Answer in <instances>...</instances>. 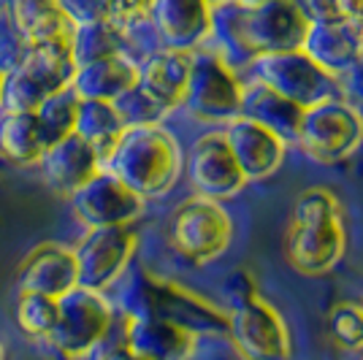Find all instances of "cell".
I'll list each match as a JSON object with an SVG mask.
<instances>
[{"mask_svg":"<svg viewBox=\"0 0 363 360\" xmlns=\"http://www.w3.org/2000/svg\"><path fill=\"white\" fill-rule=\"evenodd\" d=\"M38 165L44 181L62 198L76 196L95 174L104 171L101 154L76 135H68L55 147H49Z\"/></svg>","mask_w":363,"mask_h":360,"instance_id":"cell-18","label":"cell"},{"mask_svg":"<svg viewBox=\"0 0 363 360\" xmlns=\"http://www.w3.org/2000/svg\"><path fill=\"white\" fill-rule=\"evenodd\" d=\"M28 55V44L19 35L9 6H0V74L16 71Z\"/></svg>","mask_w":363,"mask_h":360,"instance_id":"cell-32","label":"cell"},{"mask_svg":"<svg viewBox=\"0 0 363 360\" xmlns=\"http://www.w3.org/2000/svg\"><path fill=\"white\" fill-rule=\"evenodd\" d=\"M101 360H141V358H138V355H133V352H130L125 344H120V347H111L108 352H104V358H101Z\"/></svg>","mask_w":363,"mask_h":360,"instance_id":"cell-34","label":"cell"},{"mask_svg":"<svg viewBox=\"0 0 363 360\" xmlns=\"http://www.w3.org/2000/svg\"><path fill=\"white\" fill-rule=\"evenodd\" d=\"M111 322L114 312L104 293L76 287L57 300V325L49 336V344L65 360H82L106 339Z\"/></svg>","mask_w":363,"mask_h":360,"instance_id":"cell-10","label":"cell"},{"mask_svg":"<svg viewBox=\"0 0 363 360\" xmlns=\"http://www.w3.org/2000/svg\"><path fill=\"white\" fill-rule=\"evenodd\" d=\"M46 141L35 114H6L0 117V154L16 165L41 163Z\"/></svg>","mask_w":363,"mask_h":360,"instance_id":"cell-26","label":"cell"},{"mask_svg":"<svg viewBox=\"0 0 363 360\" xmlns=\"http://www.w3.org/2000/svg\"><path fill=\"white\" fill-rule=\"evenodd\" d=\"M223 135H225L228 147L233 152V157H236V163H239L247 181L272 176L285 160L288 144L279 135H274L272 130L244 120V117H236V120L228 122Z\"/></svg>","mask_w":363,"mask_h":360,"instance_id":"cell-17","label":"cell"},{"mask_svg":"<svg viewBox=\"0 0 363 360\" xmlns=\"http://www.w3.org/2000/svg\"><path fill=\"white\" fill-rule=\"evenodd\" d=\"M147 300H150V306L144 312H136V315L166 317V320H174L182 328L193 330V333L198 330V325L212 330H225L228 325L225 315H220L209 300H201L190 290L174 285L168 279H150L147 282Z\"/></svg>","mask_w":363,"mask_h":360,"instance_id":"cell-19","label":"cell"},{"mask_svg":"<svg viewBox=\"0 0 363 360\" xmlns=\"http://www.w3.org/2000/svg\"><path fill=\"white\" fill-rule=\"evenodd\" d=\"M16 328L30 339H44L49 342L52 330L57 325V300L35 296V293H19L14 306Z\"/></svg>","mask_w":363,"mask_h":360,"instance_id":"cell-29","label":"cell"},{"mask_svg":"<svg viewBox=\"0 0 363 360\" xmlns=\"http://www.w3.org/2000/svg\"><path fill=\"white\" fill-rule=\"evenodd\" d=\"M71 206L90 230L133 227V223L144 214V198H138L108 171H101L76 196H71Z\"/></svg>","mask_w":363,"mask_h":360,"instance_id":"cell-13","label":"cell"},{"mask_svg":"<svg viewBox=\"0 0 363 360\" xmlns=\"http://www.w3.org/2000/svg\"><path fill=\"white\" fill-rule=\"evenodd\" d=\"M125 347L141 360H190L196 333L157 315H130L125 325Z\"/></svg>","mask_w":363,"mask_h":360,"instance_id":"cell-16","label":"cell"},{"mask_svg":"<svg viewBox=\"0 0 363 360\" xmlns=\"http://www.w3.org/2000/svg\"><path fill=\"white\" fill-rule=\"evenodd\" d=\"M244 84L233 68H228L214 52H193L190 79L182 108L198 122L228 125L242 111Z\"/></svg>","mask_w":363,"mask_h":360,"instance_id":"cell-8","label":"cell"},{"mask_svg":"<svg viewBox=\"0 0 363 360\" xmlns=\"http://www.w3.org/2000/svg\"><path fill=\"white\" fill-rule=\"evenodd\" d=\"M363 141V117L345 98L306 108L298 125L296 144L318 163H339Z\"/></svg>","mask_w":363,"mask_h":360,"instance_id":"cell-9","label":"cell"},{"mask_svg":"<svg viewBox=\"0 0 363 360\" xmlns=\"http://www.w3.org/2000/svg\"><path fill=\"white\" fill-rule=\"evenodd\" d=\"M125 133V125L117 117L114 103H101V101H79L76 108V125L74 135L90 144L92 150L106 160L111 150L117 147L120 135Z\"/></svg>","mask_w":363,"mask_h":360,"instance_id":"cell-25","label":"cell"},{"mask_svg":"<svg viewBox=\"0 0 363 360\" xmlns=\"http://www.w3.org/2000/svg\"><path fill=\"white\" fill-rule=\"evenodd\" d=\"M76 108H79V98L71 90H62L57 95H52V98H46L41 108L35 111V120H38L41 135L46 141V150L55 147L62 138L74 135Z\"/></svg>","mask_w":363,"mask_h":360,"instance_id":"cell-28","label":"cell"},{"mask_svg":"<svg viewBox=\"0 0 363 360\" xmlns=\"http://www.w3.org/2000/svg\"><path fill=\"white\" fill-rule=\"evenodd\" d=\"M74 76L76 62L71 57V46H30L22 65L6 74L0 108L6 114H35L46 98L71 90Z\"/></svg>","mask_w":363,"mask_h":360,"instance_id":"cell-4","label":"cell"},{"mask_svg":"<svg viewBox=\"0 0 363 360\" xmlns=\"http://www.w3.org/2000/svg\"><path fill=\"white\" fill-rule=\"evenodd\" d=\"M345 249L347 233L336 196L325 187L301 190L293 201L285 236V255L290 266L306 276H320L342 260Z\"/></svg>","mask_w":363,"mask_h":360,"instance_id":"cell-2","label":"cell"},{"mask_svg":"<svg viewBox=\"0 0 363 360\" xmlns=\"http://www.w3.org/2000/svg\"><path fill=\"white\" fill-rule=\"evenodd\" d=\"M138 84V65L125 55L106 57V60L90 62L76 68V76L71 81V92L79 101H101L114 103L130 87Z\"/></svg>","mask_w":363,"mask_h":360,"instance_id":"cell-23","label":"cell"},{"mask_svg":"<svg viewBox=\"0 0 363 360\" xmlns=\"http://www.w3.org/2000/svg\"><path fill=\"white\" fill-rule=\"evenodd\" d=\"M328 330L345 349H363V306L342 300L328 312Z\"/></svg>","mask_w":363,"mask_h":360,"instance_id":"cell-31","label":"cell"},{"mask_svg":"<svg viewBox=\"0 0 363 360\" xmlns=\"http://www.w3.org/2000/svg\"><path fill=\"white\" fill-rule=\"evenodd\" d=\"M14 16V25L19 35L25 38L28 49L30 46L60 44L71 46L74 41V19L62 9V3L52 0H16L9 6Z\"/></svg>","mask_w":363,"mask_h":360,"instance_id":"cell-22","label":"cell"},{"mask_svg":"<svg viewBox=\"0 0 363 360\" xmlns=\"http://www.w3.org/2000/svg\"><path fill=\"white\" fill-rule=\"evenodd\" d=\"M250 68L255 74V81L266 84L269 90L282 95L285 101H290V103L303 108V111L312 108V106L325 103V101L342 98L339 76L320 68L303 49L257 57Z\"/></svg>","mask_w":363,"mask_h":360,"instance_id":"cell-6","label":"cell"},{"mask_svg":"<svg viewBox=\"0 0 363 360\" xmlns=\"http://www.w3.org/2000/svg\"><path fill=\"white\" fill-rule=\"evenodd\" d=\"M312 19L301 3H212V41L228 68L252 65L257 57L296 52L306 41Z\"/></svg>","mask_w":363,"mask_h":360,"instance_id":"cell-1","label":"cell"},{"mask_svg":"<svg viewBox=\"0 0 363 360\" xmlns=\"http://www.w3.org/2000/svg\"><path fill=\"white\" fill-rule=\"evenodd\" d=\"M301 49L333 76L352 71L363 60L361 44L345 19H312Z\"/></svg>","mask_w":363,"mask_h":360,"instance_id":"cell-21","label":"cell"},{"mask_svg":"<svg viewBox=\"0 0 363 360\" xmlns=\"http://www.w3.org/2000/svg\"><path fill=\"white\" fill-rule=\"evenodd\" d=\"M230 239L233 223L228 211L206 198H187L168 217V244L187 263H212L225 252Z\"/></svg>","mask_w":363,"mask_h":360,"instance_id":"cell-7","label":"cell"},{"mask_svg":"<svg viewBox=\"0 0 363 360\" xmlns=\"http://www.w3.org/2000/svg\"><path fill=\"white\" fill-rule=\"evenodd\" d=\"M190 65H193V55L157 49L138 65V87L160 108L174 111L182 106V98L187 90Z\"/></svg>","mask_w":363,"mask_h":360,"instance_id":"cell-20","label":"cell"},{"mask_svg":"<svg viewBox=\"0 0 363 360\" xmlns=\"http://www.w3.org/2000/svg\"><path fill=\"white\" fill-rule=\"evenodd\" d=\"M0 360H3V344H0Z\"/></svg>","mask_w":363,"mask_h":360,"instance_id":"cell-36","label":"cell"},{"mask_svg":"<svg viewBox=\"0 0 363 360\" xmlns=\"http://www.w3.org/2000/svg\"><path fill=\"white\" fill-rule=\"evenodd\" d=\"M122 46H125V33L111 19L76 25L74 41H71V57H74L76 68H82V65L106 60V57H117V55H122Z\"/></svg>","mask_w":363,"mask_h":360,"instance_id":"cell-27","label":"cell"},{"mask_svg":"<svg viewBox=\"0 0 363 360\" xmlns=\"http://www.w3.org/2000/svg\"><path fill=\"white\" fill-rule=\"evenodd\" d=\"M136 241L138 236L133 227L87 230L74 249L79 287L104 293L108 285H114L136 252Z\"/></svg>","mask_w":363,"mask_h":360,"instance_id":"cell-11","label":"cell"},{"mask_svg":"<svg viewBox=\"0 0 363 360\" xmlns=\"http://www.w3.org/2000/svg\"><path fill=\"white\" fill-rule=\"evenodd\" d=\"M114 108H117V117L125 125V130L128 128H152V125H160V120L168 114L166 108H160L138 84L130 87L122 98H117Z\"/></svg>","mask_w":363,"mask_h":360,"instance_id":"cell-30","label":"cell"},{"mask_svg":"<svg viewBox=\"0 0 363 360\" xmlns=\"http://www.w3.org/2000/svg\"><path fill=\"white\" fill-rule=\"evenodd\" d=\"M225 333L244 360H290V333L269 300L247 285L233 298Z\"/></svg>","mask_w":363,"mask_h":360,"instance_id":"cell-5","label":"cell"},{"mask_svg":"<svg viewBox=\"0 0 363 360\" xmlns=\"http://www.w3.org/2000/svg\"><path fill=\"white\" fill-rule=\"evenodd\" d=\"M3 87H6V74H0V106H3Z\"/></svg>","mask_w":363,"mask_h":360,"instance_id":"cell-35","label":"cell"},{"mask_svg":"<svg viewBox=\"0 0 363 360\" xmlns=\"http://www.w3.org/2000/svg\"><path fill=\"white\" fill-rule=\"evenodd\" d=\"M16 287L19 293H35L46 298L60 300L71 290L79 287L74 249L62 244H38L30 249L16 269Z\"/></svg>","mask_w":363,"mask_h":360,"instance_id":"cell-15","label":"cell"},{"mask_svg":"<svg viewBox=\"0 0 363 360\" xmlns=\"http://www.w3.org/2000/svg\"><path fill=\"white\" fill-rule=\"evenodd\" d=\"M239 117L255 122L260 128L272 130L274 135H279L285 144H296L298 135V125H301L303 108L293 106L290 101H285L282 95H277L274 90H269L260 81H250L244 84L242 92V111Z\"/></svg>","mask_w":363,"mask_h":360,"instance_id":"cell-24","label":"cell"},{"mask_svg":"<svg viewBox=\"0 0 363 360\" xmlns=\"http://www.w3.org/2000/svg\"><path fill=\"white\" fill-rule=\"evenodd\" d=\"M339 6H342V19L350 25V30L355 33V38H358V44L363 49V0H339Z\"/></svg>","mask_w":363,"mask_h":360,"instance_id":"cell-33","label":"cell"},{"mask_svg":"<svg viewBox=\"0 0 363 360\" xmlns=\"http://www.w3.org/2000/svg\"><path fill=\"white\" fill-rule=\"evenodd\" d=\"M150 22L163 49L193 55L212 35V3L203 0H155L147 3Z\"/></svg>","mask_w":363,"mask_h":360,"instance_id":"cell-14","label":"cell"},{"mask_svg":"<svg viewBox=\"0 0 363 360\" xmlns=\"http://www.w3.org/2000/svg\"><path fill=\"white\" fill-rule=\"evenodd\" d=\"M184 171L196 196L214 203L239 196L247 184L223 130H212L196 138V144L187 150Z\"/></svg>","mask_w":363,"mask_h":360,"instance_id":"cell-12","label":"cell"},{"mask_svg":"<svg viewBox=\"0 0 363 360\" xmlns=\"http://www.w3.org/2000/svg\"><path fill=\"white\" fill-rule=\"evenodd\" d=\"M104 171L130 187L138 198H160L182 174V150L163 125L128 128L104 160Z\"/></svg>","mask_w":363,"mask_h":360,"instance_id":"cell-3","label":"cell"}]
</instances>
